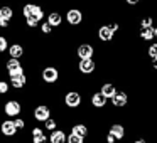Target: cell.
I'll use <instances>...</instances> for the list:
<instances>
[{
	"instance_id": "cell-1",
	"label": "cell",
	"mask_w": 157,
	"mask_h": 143,
	"mask_svg": "<svg viewBox=\"0 0 157 143\" xmlns=\"http://www.w3.org/2000/svg\"><path fill=\"white\" fill-rule=\"evenodd\" d=\"M22 14H24L25 19L34 17V19H37L39 22L42 20V17H44V10H42L39 5H34V4H25L24 9H22Z\"/></svg>"
},
{
	"instance_id": "cell-2",
	"label": "cell",
	"mask_w": 157,
	"mask_h": 143,
	"mask_svg": "<svg viewBox=\"0 0 157 143\" xmlns=\"http://www.w3.org/2000/svg\"><path fill=\"white\" fill-rule=\"evenodd\" d=\"M21 103L19 101H15V99H10V101H7L4 105V111H5V115L7 116H19L21 115Z\"/></svg>"
},
{
	"instance_id": "cell-3",
	"label": "cell",
	"mask_w": 157,
	"mask_h": 143,
	"mask_svg": "<svg viewBox=\"0 0 157 143\" xmlns=\"http://www.w3.org/2000/svg\"><path fill=\"white\" fill-rule=\"evenodd\" d=\"M0 131H2V135H5V136H14L15 133H17V126H15L14 119H5V121H2Z\"/></svg>"
},
{
	"instance_id": "cell-4",
	"label": "cell",
	"mask_w": 157,
	"mask_h": 143,
	"mask_svg": "<svg viewBox=\"0 0 157 143\" xmlns=\"http://www.w3.org/2000/svg\"><path fill=\"white\" fill-rule=\"evenodd\" d=\"M34 118L37 121H46V119L51 118V111H49L48 106H37L34 109Z\"/></svg>"
},
{
	"instance_id": "cell-5",
	"label": "cell",
	"mask_w": 157,
	"mask_h": 143,
	"mask_svg": "<svg viewBox=\"0 0 157 143\" xmlns=\"http://www.w3.org/2000/svg\"><path fill=\"white\" fill-rule=\"evenodd\" d=\"M81 19H83V15L78 9H71V10H68V14H66V20L71 25H78L79 22H81Z\"/></svg>"
},
{
	"instance_id": "cell-6",
	"label": "cell",
	"mask_w": 157,
	"mask_h": 143,
	"mask_svg": "<svg viewBox=\"0 0 157 143\" xmlns=\"http://www.w3.org/2000/svg\"><path fill=\"white\" fill-rule=\"evenodd\" d=\"M64 101H66V105H68L69 108H76V106H79V103H81V96H79L76 91H71V93L66 94Z\"/></svg>"
},
{
	"instance_id": "cell-7",
	"label": "cell",
	"mask_w": 157,
	"mask_h": 143,
	"mask_svg": "<svg viewBox=\"0 0 157 143\" xmlns=\"http://www.w3.org/2000/svg\"><path fill=\"white\" fill-rule=\"evenodd\" d=\"M58 69L56 68H46L44 71H42V79H44L46 82H56L58 81Z\"/></svg>"
},
{
	"instance_id": "cell-8",
	"label": "cell",
	"mask_w": 157,
	"mask_h": 143,
	"mask_svg": "<svg viewBox=\"0 0 157 143\" xmlns=\"http://www.w3.org/2000/svg\"><path fill=\"white\" fill-rule=\"evenodd\" d=\"M78 56L79 59H91L93 56V47L90 44H83L78 47Z\"/></svg>"
},
{
	"instance_id": "cell-9",
	"label": "cell",
	"mask_w": 157,
	"mask_h": 143,
	"mask_svg": "<svg viewBox=\"0 0 157 143\" xmlns=\"http://www.w3.org/2000/svg\"><path fill=\"white\" fill-rule=\"evenodd\" d=\"M9 54H10V57L21 59L24 56V47L21 44H12V46H9Z\"/></svg>"
},
{
	"instance_id": "cell-10",
	"label": "cell",
	"mask_w": 157,
	"mask_h": 143,
	"mask_svg": "<svg viewBox=\"0 0 157 143\" xmlns=\"http://www.w3.org/2000/svg\"><path fill=\"white\" fill-rule=\"evenodd\" d=\"M48 138H46L44 131L41 128H32V143H46Z\"/></svg>"
},
{
	"instance_id": "cell-11",
	"label": "cell",
	"mask_w": 157,
	"mask_h": 143,
	"mask_svg": "<svg viewBox=\"0 0 157 143\" xmlns=\"http://www.w3.org/2000/svg\"><path fill=\"white\" fill-rule=\"evenodd\" d=\"M93 69H95V62L91 59H81V62H79V71L85 72V74H90Z\"/></svg>"
},
{
	"instance_id": "cell-12",
	"label": "cell",
	"mask_w": 157,
	"mask_h": 143,
	"mask_svg": "<svg viewBox=\"0 0 157 143\" xmlns=\"http://www.w3.org/2000/svg\"><path fill=\"white\" fill-rule=\"evenodd\" d=\"M49 141L51 143H64L66 141L64 131H61V130H54V131L51 133V136H49Z\"/></svg>"
},
{
	"instance_id": "cell-13",
	"label": "cell",
	"mask_w": 157,
	"mask_h": 143,
	"mask_svg": "<svg viewBox=\"0 0 157 143\" xmlns=\"http://www.w3.org/2000/svg\"><path fill=\"white\" fill-rule=\"evenodd\" d=\"M14 17V9L9 7V5H4L0 7V19H5V20L10 22V19Z\"/></svg>"
},
{
	"instance_id": "cell-14",
	"label": "cell",
	"mask_w": 157,
	"mask_h": 143,
	"mask_svg": "<svg viewBox=\"0 0 157 143\" xmlns=\"http://www.w3.org/2000/svg\"><path fill=\"white\" fill-rule=\"evenodd\" d=\"M25 82H27V78L24 76H19V78H10V84L14 86V89H21L25 86Z\"/></svg>"
},
{
	"instance_id": "cell-15",
	"label": "cell",
	"mask_w": 157,
	"mask_h": 143,
	"mask_svg": "<svg viewBox=\"0 0 157 143\" xmlns=\"http://www.w3.org/2000/svg\"><path fill=\"white\" fill-rule=\"evenodd\" d=\"M5 68H7V71H9V72H12V71H15V69L22 68V66H21V61H19V59L10 57L7 62H5Z\"/></svg>"
},
{
	"instance_id": "cell-16",
	"label": "cell",
	"mask_w": 157,
	"mask_h": 143,
	"mask_svg": "<svg viewBox=\"0 0 157 143\" xmlns=\"http://www.w3.org/2000/svg\"><path fill=\"white\" fill-rule=\"evenodd\" d=\"M101 94L105 96V98H113V96L117 94V89L113 84H105L101 88Z\"/></svg>"
},
{
	"instance_id": "cell-17",
	"label": "cell",
	"mask_w": 157,
	"mask_h": 143,
	"mask_svg": "<svg viewBox=\"0 0 157 143\" xmlns=\"http://www.w3.org/2000/svg\"><path fill=\"white\" fill-rule=\"evenodd\" d=\"M98 35H100V39H101V41H110V39L113 37V31L110 27H101L98 31Z\"/></svg>"
},
{
	"instance_id": "cell-18",
	"label": "cell",
	"mask_w": 157,
	"mask_h": 143,
	"mask_svg": "<svg viewBox=\"0 0 157 143\" xmlns=\"http://www.w3.org/2000/svg\"><path fill=\"white\" fill-rule=\"evenodd\" d=\"M61 14H58V12H51V14H49V17H48V22L49 24L52 25V27H58L59 24H61Z\"/></svg>"
},
{
	"instance_id": "cell-19",
	"label": "cell",
	"mask_w": 157,
	"mask_h": 143,
	"mask_svg": "<svg viewBox=\"0 0 157 143\" xmlns=\"http://www.w3.org/2000/svg\"><path fill=\"white\" fill-rule=\"evenodd\" d=\"M112 101H113L115 106H123L127 103V94L125 93H117V94L112 98Z\"/></svg>"
},
{
	"instance_id": "cell-20",
	"label": "cell",
	"mask_w": 157,
	"mask_h": 143,
	"mask_svg": "<svg viewBox=\"0 0 157 143\" xmlns=\"http://www.w3.org/2000/svg\"><path fill=\"white\" fill-rule=\"evenodd\" d=\"M105 101H106V98L101 94V93H96V94H93V98H91V103L96 106V108H101V106L105 105Z\"/></svg>"
},
{
	"instance_id": "cell-21",
	"label": "cell",
	"mask_w": 157,
	"mask_h": 143,
	"mask_svg": "<svg viewBox=\"0 0 157 143\" xmlns=\"http://www.w3.org/2000/svg\"><path fill=\"white\" fill-rule=\"evenodd\" d=\"M71 133H75V135L83 136V138H85L86 133H88V130H86L85 125H75V126H73V131H71Z\"/></svg>"
},
{
	"instance_id": "cell-22",
	"label": "cell",
	"mask_w": 157,
	"mask_h": 143,
	"mask_svg": "<svg viewBox=\"0 0 157 143\" xmlns=\"http://www.w3.org/2000/svg\"><path fill=\"white\" fill-rule=\"evenodd\" d=\"M140 35H142L145 41L152 39V37H154V27H142V32H140Z\"/></svg>"
},
{
	"instance_id": "cell-23",
	"label": "cell",
	"mask_w": 157,
	"mask_h": 143,
	"mask_svg": "<svg viewBox=\"0 0 157 143\" xmlns=\"http://www.w3.org/2000/svg\"><path fill=\"white\" fill-rule=\"evenodd\" d=\"M110 133H113L115 135V138H123V126L122 125H113L112 126V131Z\"/></svg>"
},
{
	"instance_id": "cell-24",
	"label": "cell",
	"mask_w": 157,
	"mask_h": 143,
	"mask_svg": "<svg viewBox=\"0 0 157 143\" xmlns=\"http://www.w3.org/2000/svg\"><path fill=\"white\" fill-rule=\"evenodd\" d=\"M5 51H9V41H7V37L0 35V54Z\"/></svg>"
},
{
	"instance_id": "cell-25",
	"label": "cell",
	"mask_w": 157,
	"mask_h": 143,
	"mask_svg": "<svg viewBox=\"0 0 157 143\" xmlns=\"http://www.w3.org/2000/svg\"><path fill=\"white\" fill-rule=\"evenodd\" d=\"M68 143H83V136H78L75 133H71L68 136Z\"/></svg>"
},
{
	"instance_id": "cell-26",
	"label": "cell",
	"mask_w": 157,
	"mask_h": 143,
	"mask_svg": "<svg viewBox=\"0 0 157 143\" xmlns=\"http://www.w3.org/2000/svg\"><path fill=\"white\" fill-rule=\"evenodd\" d=\"M44 125H46V130H51V131H54V130H56V121H54L52 118L46 119V121H44Z\"/></svg>"
},
{
	"instance_id": "cell-27",
	"label": "cell",
	"mask_w": 157,
	"mask_h": 143,
	"mask_svg": "<svg viewBox=\"0 0 157 143\" xmlns=\"http://www.w3.org/2000/svg\"><path fill=\"white\" fill-rule=\"evenodd\" d=\"M25 22H27V27H37L39 25V20L37 19H34V17H29V19H25Z\"/></svg>"
},
{
	"instance_id": "cell-28",
	"label": "cell",
	"mask_w": 157,
	"mask_h": 143,
	"mask_svg": "<svg viewBox=\"0 0 157 143\" xmlns=\"http://www.w3.org/2000/svg\"><path fill=\"white\" fill-rule=\"evenodd\" d=\"M41 31L44 32V34H49V32L52 31V25L49 24V22H42V24H41Z\"/></svg>"
},
{
	"instance_id": "cell-29",
	"label": "cell",
	"mask_w": 157,
	"mask_h": 143,
	"mask_svg": "<svg viewBox=\"0 0 157 143\" xmlns=\"http://www.w3.org/2000/svg\"><path fill=\"white\" fill-rule=\"evenodd\" d=\"M24 74H25V72H24V69H22V68H19V69H15V71L9 72L10 78H19V76H24Z\"/></svg>"
},
{
	"instance_id": "cell-30",
	"label": "cell",
	"mask_w": 157,
	"mask_h": 143,
	"mask_svg": "<svg viewBox=\"0 0 157 143\" xmlns=\"http://www.w3.org/2000/svg\"><path fill=\"white\" fill-rule=\"evenodd\" d=\"M9 91V82L7 81H0V94H5Z\"/></svg>"
},
{
	"instance_id": "cell-31",
	"label": "cell",
	"mask_w": 157,
	"mask_h": 143,
	"mask_svg": "<svg viewBox=\"0 0 157 143\" xmlns=\"http://www.w3.org/2000/svg\"><path fill=\"white\" fill-rule=\"evenodd\" d=\"M14 123H15V126H17V130H22L25 126V121L22 118H14Z\"/></svg>"
},
{
	"instance_id": "cell-32",
	"label": "cell",
	"mask_w": 157,
	"mask_h": 143,
	"mask_svg": "<svg viewBox=\"0 0 157 143\" xmlns=\"http://www.w3.org/2000/svg\"><path fill=\"white\" fill-rule=\"evenodd\" d=\"M149 54H150V57H152V59L157 57V44H154L152 47L149 49Z\"/></svg>"
},
{
	"instance_id": "cell-33",
	"label": "cell",
	"mask_w": 157,
	"mask_h": 143,
	"mask_svg": "<svg viewBox=\"0 0 157 143\" xmlns=\"http://www.w3.org/2000/svg\"><path fill=\"white\" fill-rule=\"evenodd\" d=\"M142 27H152V19L150 17H145L142 20Z\"/></svg>"
},
{
	"instance_id": "cell-34",
	"label": "cell",
	"mask_w": 157,
	"mask_h": 143,
	"mask_svg": "<svg viewBox=\"0 0 157 143\" xmlns=\"http://www.w3.org/2000/svg\"><path fill=\"white\" fill-rule=\"evenodd\" d=\"M115 135H113V133H108V135H106V141L108 143H115Z\"/></svg>"
},
{
	"instance_id": "cell-35",
	"label": "cell",
	"mask_w": 157,
	"mask_h": 143,
	"mask_svg": "<svg viewBox=\"0 0 157 143\" xmlns=\"http://www.w3.org/2000/svg\"><path fill=\"white\" fill-rule=\"evenodd\" d=\"M0 27H2V29H7V27H9V20H5V19H0Z\"/></svg>"
},
{
	"instance_id": "cell-36",
	"label": "cell",
	"mask_w": 157,
	"mask_h": 143,
	"mask_svg": "<svg viewBox=\"0 0 157 143\" xmlns=\"http://www.w3.org/2000/svg\"><path fill=\"white\" fill-rule=\"evenodd\" d=\"M108 27L112 29L113 32H117V31H118V24H112V25H108Z\"/></svg>"
},
{
	"instance_id": "cell-37",
	"label": "cell",
	"mask_w": 157,
	"mask_h": 143,
	"mask_svg": "<svg viewBox=\"0 0 157 143\" xmlns=\"http://www.w3.org/2000/svg\"><path fill=\"white\" fill-rule=\"evenodd\" d=\"M128 4H139V0H127Z\"/></svg>"
},
{
	"instance_id": "cell-38",
	"label": "cell",
	"mask_w": 157,
	"mask_h": 143,
	"mask_svg": "<svg viewBox=\"0 0 157 143\" xmlns=\"http://www.w3.org/2000/svg\"><path fill=\"white\" fill-rule=\"evenodd\" d=\"M154 68H155V69H157V57H155V59H154Z\"/></svg>"
},
{
	"instance_id": "cell-39",
	"label": "cell",
	"mask_w": 157,
	"mask_h": 143,
	"mask_svg": "<svg viewBox=\"0 0 157 143\" xmlns=\"http://www.w3.org/2000/svg\"><path fill=\"white\" fill-rule=\"evenodd\" d=\"M135 143H145V141H144V140H137Z\"/></svg>"
},
{
	"instance_id": "cell-40",
	"label": "cell",
	"mask_w": 157,
	"mask_h": 143,
	"mask_svg": "<svg viewBox=\"0 0 157 143\" xmlns=\"http://www.w3.org/2000/svg\"><path fill=\"white\" fill-rule=\"evenodd\" d=\"M154 35H157V29H154Z\"/></svg>"
}]
</instances>
